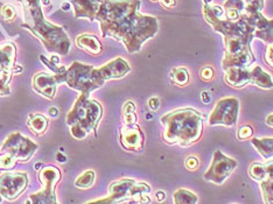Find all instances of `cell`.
Here are the masks:
<instances>
[{
  "label": "cell",
  "mask_w": 273,
  "mask_h": 204,
  "mask_svg": "<svg viewBox=\"0 0 273 204\" xmlns=\"http://www.w3.org/2000/svg\"><path fill=\"white\" fill-rule=\"evenodd\" d=\"M201 79L203 81H210L214 77V70H212L211 66H203L200 72Z\"/></svg>",
  "instance_id": "74e56055"
},
{
  "label": "cell",
  "mask_w": 273,
  "mask_h": 204,
  "mask_svg": "<svg viewBox=\"0 0 273 204\" xmlns=\"http://www.w3.org/2000/svg\"><path fill=\"white\" fill-rule=\"evenodd\" d=\"M22 73V66L21 65H14L13 66V74H20Z\"/></svg>",
  "instance_id": "7dc6e473"
},
{
  "label": "cell",
  "mask_w": 273,
  "mask_h": 204,
  "mask_svg": "<svg viewBox=\"0 0 273 204\" xmlns=\"http://www.w3.org/2000/svg\"><path fill=\"white\" fill-rule=\"evenodd\" d=\"M0 197H2V195H0ZM0 202H2V198H0Z\"/></svg>",
  "instance_id": "db71d44e"
},
{
  "label": "cell",
  "mask_w": 273,
  "mask_h": 204,
  "mask_svg": "<svg viewBox=\"0 0 273 204\" xmlns=\"http://www.w3.org/2000/svg\"><path fill=\"white\" fill-rule=\"evenodd\" d=\"M99 69L100 72H102V75L105 81L123 79V77L128 75L131 72V66L129 65V63L122 57L115 58V60L100 66Z\"/></svg>",
  "instance_id": "ac0fdd59"
},
{
  "label": "cell",
  "mask_w": 273,
  "mask_h": 204,
  "mask_svg": "<svg viewBox=\"0 0 273 204\" xmlns=\"http://www.w3.org/2000/svg\"><path fill=\"white\" fill-rule=\"evenodd\" d=\"M245 2V13L252 14L256 12H261L264 9L265 0H244Z\"/></svg>",
  "instance_id": "1f68e13d"
},
{
  "label": "cell",
  "mask_w": 273,
  "mask_h": 204,
  "mask_svg": "<svg viewBox=\"0 0 273 204\" xmlns=\"http://www.w3.org/2000/svg\"><path fill=\"white\" fill-rule=\"evenodd\" d=\"M37 150V144L20 132H13L5 139L0 147V153H7L18 162H27Z\"/></svg>",
  "instance_id": "9c48e42d"
},
{
  "label": "cell",
  "mask_w": 273,
  "mask_h": 204,
  "mask_svg": "<svg viewBox=\"0 0 273 204\" xmlns=\"http://www.w3.org/2000/svg\"><path fill=\"white\" fill-rule=\"evenodd\" d=\"M104 2L105 0H72L75 9V17L77 19L85 18L90 21H95L97 13Z\"/></svg>",
  "instance_id": "e0dca14e"
},
{
  "label": "cell",
  "mask_w": 273,
  "mask_h": 204,
  "mask_svg": "<svg viewBox=\"0 0 273 204\" xmlns=\"http://www.w3.org/2000/svg\"><path fill=\"white\" fill-rule=\"evenodd\" d=\"M252 135H253V128L250 125L242 126V127L239 128L238 132H237V138L239 140L250 139Z\"/></svg>",
  "instance_id": "d590c367"
},
{
  "label": "cell",
  "mask_w": 273,
  "mask_h": 204,
  "mask_svg": "<svg viewBox=\"0 0 273 204\" xmlns=\"http://www.w3.org/2000/svg\"><path fill=\"white\" fill-rule=\"evenodd\" d=\"M203 2H204V4H209L210 3V0H203Z\"/></svg>",
  "instance_id": "816d5d0a"
},
{
  "label": "cell",
  "mask_w": 273,
  "mask_h": 204,
  "mask_svg": "<svg viewBox=\"0 0 273 204\" xmlns=\"http://www.w3.org/2000/svg\"><path fill=\"white\" fill-rule=\"evenodd\" d=\"M151 2H159V0H151Z\"/></svg>",
  "instance_id": "f5cc1de1"
},
{
  "label": "cell",
  "mask_w": 273,
  "mask_h": 204,
  "mask_svg": "<svg viewBox=\"0 0 273 204\" xmlns=\"http://www.w3.org/2000/svg\"><path fill=\"white\" fill-rule=\"evenodd\" d=\"M224 75V81L233 88H243L251 83V69L249 68H229Z\"/></svg>",
  "instance_id": "d6986e66"
},
{
  "label": "cell",
  "mask_w": 273,
  "mask_h": 204,
  "mask_svg": "<svg viewBox=\"0 0 273 204\" xmlns=\"http://www.w3.org/2000/svg\"><path fill=\"white\" fill-rule=\"evenodd\" d=\"M148 106L149 109L153 110V111H156L160 107V99L156 98V97H153L148 101Z\"/></svg>",
  "instance_id": "ab89813d"
},
{
  "label": "cell",
  "mask_w": 273,
  "mask_h": 204,
  "mask_svg": "<svg viewBox=\"0 0 273 204\" xmlns=\"http://www.w3.org/2000/svg\"><path fill=\"white\" fill-rule=\"evenodd\" d=\"M43 6H49L50 5V0H41Z\"/></svg>",
  "instance_id": "681fc988"
},
{
  "label": "cell",
  "mask_w": 273,
  "mask_h": 204,
  "mask_svg": "<svg viewBox=\"0 0 273 204\" xmlns=\"http://www.w3.org/2000/svg\"><path fill=\"white\" fill-rule=\"evenodd\" d=\"M105 82L99 68H93L78 61L73 62L62 74V83L88 97L96 89L102 88Z\"/></svg>",
  "instance_id": "8992f818"
},
{
  "label": "cell",
  "mask_w": 273,
  "mask_h": 204,
  "mask_svg": "<svg viewBox=\"0 0 273 204\" xmlns=\"http://www.w3.org/2000/svg\"><path fill=\"white\" fill-rule=\"evenodd\" d=\"M155 196H156V199H158L159 202H162L165 199V197H166V195H165L163 191H158L155 194Z\"/></svg>",
  "instance_id": "ee69618b"
},
{
  "label": "cell",
  "mask_w": 273,
  "mask_h": 204,
  "mask_svg": "<svg viewBox=\"0 0 273 204\" xmlns=\"http://www.w3.org/2000/svg\"><path fill=\"white\" fill-rule=\"evenodd\" d=\"M185 166L188 170H195L199 166V159L195 157H188L185 160Z\"/></svg>",
  "instance_id": "f35d334b"
},
{
  "label": "cell",
  "mask_w": 273,
  "mask_h": 204,
  "mask_svg": "<svg viewBox=\"0 0 273 204\" xmlns=\"http://www.w3.org/2000/svg\"><path fill=\"white\" fill-rule=\"evenodd\" d=\"M62 10H65V11H68V10H70V4H69V3H65V4H62Z\"/></svg>",
  "instance_id": "c3c4849f"
},
{
  "label": "cell",
  "mask_w": 273,
  "mask_h": 204,
  "mask_svg": "<svg viewBox=\"0 0 273 204\" xmlns=\"http://www.w3.org/2000/svg\"><path fill=\"white\" fill-rule=\"evenodd\" d=\"M251 83L261 89H266V90L273 88V80L270 74L264 72L259 65L253 66L251 69Z\"/></svg>",
  "instance_id": "cb8c5ba5"
},
{
  "label": "cell",
  "mask_w": 273,
  "mask_h": 204,
  "mask_svg": "<svg viewBox=\"0 0 273 204\" xmlns=\"http://www.w3.org/2000/svg\"><path fill=\"white\" fill-rule=\"evenodd\" d=\"M266 166V177L261 181L260 190L261 196H263V201L266 204H273V160L265 163Z\"/></svg>",
  "instance_id": "7402d4cb"
},
{
  "label": "cell",
  "mask_w": 273,
  "mask_h": 204,
  "mask_svg": "<svg viewBox=\"0 0 273 204\" xmlns=\"http://www.w3.org/2000/svg\"><path fill=\"white\" fill-rule=\"evenodd\" d=\"M267 170H266V166L265 163H259V162H255L250 166L249 168V175L252 180L257 181V182H261L265 177H266Z\"/></svg>",
  "instance_id": "f546056e"
},
{
  "label": "cell",
  "mask_w": 273,
  "mask_h": 204,
  "mask_svg": "<svg viewBox=\"0 0 273 204\" xmlns=\"http://www.w3.org/2000/svg\"><path fill=\"white\" fill-rule=\"evenodd\" d=\"M245 14L246 19L255 27L253 36L256 39L264 41L268 44L273 42V19H267L265 18L261 12H256L252 14Z\"/></svg>",
  "instance_id": "2e32d148"
},
{
  "label": "cell",
  "mask_w": 273,
  "mask_h": 204,
  "mask_svg": "<svg viewBox=\"0 0 273 204\" xmlns=\"http://www.w3.org/2000/svg\"><path fill=\"white\" fill-rule=\"evenodd\" d=\"M39 179L42 183L43 189L36 194L29 196L28 201L26 203L29 204H54L58 203L56 199L55 187L61 180V170L55 166H46L40 169Z\"/></svg>",
  "instance_id": "ba28073f"
},
{
  "label": "cell",
  "mask_w": 273,
  "mask_h": 204,
  "mask_svg": "<svg viewBox=\"0 0 273 204\" xmlns=\"http://www.w3.org/2000/svg\"><path fill=\"white\" fill-rule=\"evenodd\" d=\"M22 10L25 20L24 24H21L22 28L28 29L50 53L61 55L69 53L70 40L68 35L62 27L44 19L41 0H25Z\"/></svg>",
  "instance_id": "7a4b0ae2"
},
{
  "label": "cell",
  "mask_w": 273,
  "mask_h": 204,
  "mask_svg": "<svg viewBox=\"0 0 273 204\" xmlns=\"http://www.w3.org/2000/svg\"><path fill=\"white\" fill-rule=\"evenodd\" d=\"M17 48L12 42L0 44V96L11 94L10 83L13 75V66L16 65Z\"/></svg>",
  "instance_id": "8fae6325"
},
{
  "label": "cell",
  "mask_w": 273,
  "mask_h": 204,
  "mask_svg": "<svg viewBox=\"0 0 273 204\" xmlns=\"http://www.w3.org/2000/svg\"><path fill=\"white\" fill-rule=\"evenodd\" d=\"M62 74H54L50 75L49 73L41 72L36 74L33 79V89L43 97L48 99H54L56 96L58 85L62 83Z\"/></svg>",
  "instance_id": "9a60e30c"
},
{
  "label": "cell",
  "mask_w": 273,
  "mask_h": 204,
  "mask_svg": "<svg viewBox=\"0 0 273 204\" xmlns=\"http://www.w3.org/2000/svg\"><path fill=\"white\" fill-rule=\"evenodd\" d=\"M119 143L126 151L140 152L145 144V135L140 126L134 124H124L119 129Z\"/></svg>",
  "instance_id": "5bb4252c"
},
{
  "label": "cell",
  "mask_w": 273,
  "mask_h": 204,
  "mask_svg": "<svg viewBox=\"0 0 273 204\" xmlns=\"http://www.w3.org/2000/svg\"><path fill=\"white\" fill-rule=\"evenodd\" d=\"M19 2H21V0H19Z\"/></svg>",
  "instance_id": "11a10c76"
},
{
  "label": "cell",
  "mask_w": 273,
  "mask_h": 204,
  "mask_svg": "<svg viewBox=\"0 0 273 204\" xmlns=\"http://www.w3.org/2000/svg\"><path fill=\"white\" fill-rule=\"evenodd\" d=\"M96 180V174L93 170H87L83 174H81L75 181V185L80 189H88L90 188L95 183Z\"/></svg>",
  "instance_id": "f1b7e54d"
},
{
  "label": "cell",
  "mask_w": 273,
  "mask_h": 204,
  "mask_svg": "<svg viewBox=\"0 0 273 204\" xmlns=\"http://www.w3.org/2000/svg\"><path fill=\"white\" fill-rule=\"evenodd\" d=\"M239 101L235 97H227L221 99L216 104L214 110L209 116L208 124L210 126L222 125L231 127L238 120Z\"/></svg>",
  "instance_id": "30bf717a"
},
{
  "label": "cell",
  "mask_w": 273,
  "mask_h": 204,
  "mask_svg": "<svg viewBox=\"0 0 273 204\" xmlns=\"http://www.w3.org/2000/svg\"><path fill=\"white\" fill-rule=\"evenodd\" d=\"M40 60H41V62L43 63V64H46L48 66V69L51 70V72H53L54 74H61L66 70L65 66L56 64V63H54L51 60H48V58L44 57L43 55H40Z\"/></svg>",
  "instance_id": "e575fe53"
},
{
  "label": "cell",
  "mask_w": 273,
  "mask_h": 204,
  "mask_svg": "<svg viewBox=\"0 0 273 204\" xmlns=\"http://www.w3.org/2000/svg\"><path fill=\"white\" fill-rule=\"evenodd\" d=\"M28 185V175L21 172H5L0 175V195L9 201L18 198Z\"/></svg>",
  "instance_id": "4fadbf2b"
},
{
  "label": "cell",
  "mask_w": 273,
  "mask_h": 204,
  "mask_svg": "<svg viewBox=\"0 0 273 204\" xmlns=\"http://www.w3.org/2000/svg\"><path fill=\"white\" fill-rule=\"evenodd\" d=\"M123 119L124 124H134L137 122V113H136V105L132 101H129L123 106Z\"/></svg>",
  "instance_id": "4dcf8cb0"
},
{
  "label": "cell",
  "mask_w": 273,
  "mask_h": 204,
  "mask_svg": "<svg viewBox=\"0 0 273 204\" xmlns=\"http://www.w3.org/2000/svg\"><path fill=\"white\" fill-rule=\"evenodd\" d=\"M56 158H58V161H60V162H66L67 161V158L65 157V155H62V153L56 154Z\"/></svg>",
  "instance_id": "bcb514c9"
},
{
  "label": "cell",
  "mask_w": 273,
  "mask_h": 204,
  "mask_svg": "<svg viewBox=\"0 0 273 204\" xmlns=\"http://www.w3.org/2000/svg\"><path fill=\"white\" fill-rule=\"evenodd\" d=\"M201 98H202V102H203L204 104H208L209 102L211 101L210 94H209L208 91H202V94H201Z\"/></svg>",
  "instance_id": "b9f144b4"
},
{
  "label": "cell",
  "mask_w": 273,
  "mask_h": 204,
  "mask_svg": "<svg viewBox=\"0 0 273 204\" xmlns=\"http://www.w3.org/2000/svg\"><path fill=\"white\" fill-rule=\"evenodd\" d=\"M255 61V54L252 53L251 48H248L246 50L242 51V53L237 55H234V56L224 57L222 61V66L224 70L234 68V66H237V68H249L250 65L253 64Z\"/></svg>",
  "instance_id": "ffe728a7"
},
{
  "label": "cell",
  "mask_w": 273,
  "mask_h": 204,
  "mask_svg": "<svg viewBox=\"0 0 273 204\" xmlns=\"http://www.w3.org/2000/svg\"><path fill=\"white\" fill-rule=\"evenodd\" d=\"M102 117V105L88 96L80 95L67 116V124L70 126V133L74 138L82 140L91 132L97 137V127Z\"/></svg>",
  "instance_id": "5b68a950"
},
{
  "label": "cell",
  "mask_w": 273,
  "mask_h": 204,
  "mask_svg": "<svg viewBox=\"0 0 273 204\" xmlns=\"http://www.w3.org/2000/svg\"><path fill=\"white\" fill-rule=\"evenodd\" d=\"M170 77L174 84L179 85V87H185L189 82V73L186 68L182 66H178V68H173L170 73Z\"/></svg>",
  "instance_id": "4316f807"
},
{
  "label": "cell",
  "mask_w": 273,
  "mask_h": 204,
  "mask_svg": "<svg viewBox=\"0 0 273 204\" xmlns=\"http://www.w3.org/2000/svg\"><path fill=\"white\" fill-rule=\"evenodd\" d=\"M175 204H195L199 202V197L192 191L186 189H179L173 195Z\"/></svg>",
  "instance_id": "83f0119b"
},
{
  "label": "cell",
  "mask_w": 273,
  "mask_h": 204,
  "mask_svg": "<svg viewBox=\"0 0 273 204\" xmlns=\"http://www.w3.org/2000/svg\"><path fill=\"white\" fill-rule=\"evenodd\" d=\"M165 9H173L177 5V0H159Z\"/></svg>",
  "instance_id": "60d3db41"
},
{
  "label": "cell",
  "mask_w": 273,
  "mask_h": 204,
  "mask_svg": "<svg viewBox=\"0 0 273 204\" xmlns=\"http://www.w3.org/2000/svg\"><path fill=\"white\" fill-rule=\"evenodd\" d=\"M203 16L205 21L212 26L214 31L223 35L227 53H236L242 50L243 48L250 46L251 41L255 39V27L248 21L244 13L239 20L230 21L224 17L222 7L204 4Z\"/></svg>",
  "instance_id": "277c9868"
},
{
  "label": "cell",
  "mask_w": 273,
  "mask_h": 204,
  "mask_svg": "<svg viewBox=\"0 0 273 204\" xmlns=\"http://www.w3.org/2000/svg\"><path fill=\"white\" fill-rule=\"evenodd\" d=\"M224 17L230 21H237L245 12L244 0H227L223 6Z\"/></svg>",
  "instance_id": "603a6c76"
},
{
  "label": "cell",
  "mask_w": 273,
  "mask_h": 204,
  "mask_svg": "<svg viewBox=\"0 0 273 204\" xmlns=\"http://www.w3.org/2000/svg\"><path fill=\"white\" fill-rule=\"evenodd\" d=\"M236 160L227 157L221 151H215L211 165L207 172L204 173L203 177L205 181H209V182L222 184L230 176V174L234 172V169H236Z\"/></svg>",
  "instance_id": "7c38bea8"
},
{
  "label": "cell",
  "mask_w": 273,
  "mask_h": 204,
  "mask_svg": "<svg viewBox=\"0 0 273 204\" xmlns=\"http://www.w3.org/2000/svg\"><path fill=\"white\" fill-rule=\"evenodd\" d=\"M151 187L146 183H137L133 179H122L112 182L109 187V196L96 199L90 203H122L132 201L136 203H147Z\"/></svg>",
  "instance_id": "52a82bcc"
},
{
  "label": "cell",
  "mask_w": 273,
  "mask_h": 204,
  "mask_svg": "<svg viewBox=\"0 0 273 204\" xmlns=\"http://www.w3.org/2000/svg\"><path fill=\"white\" fill-rule=\"evenodd\" d=\"M27 126L36 135H42L48 128V119L43 114L31 113L27 118Z\"/></svg>",
  "instance_id": "d4e9b609"
},
{
  "label": "cell",
  "mask_w": 273,
  "mask_h": 204,
  "mask_svg": "<svg viewBox=\"0 0 273 204\" xmlns=\"http://www.w3.org/2000/svg\"><path fill=\"white\" fill-rule=\"evenodd\" d=\"M0 14H2V18L5 21L12 22L16 20L17 18V11L16 7L13 5H10V4H6L2 7V11H0Z\"/></svg>",
  "instance_id": "836d02e7"
},
{
  "label": "cell",
  "mask_w": 273,
  "mask_h": 204,
  "mask_svg": "<svg viewBox=\"0 0 273 204\" xmlns=\"http://www.w3.org/2000/svg\"><path fill=\"white\" fill-rule=\"evenodd\" d=\"M76 44L82 50L87 51L91 55H99L103 47L98 38L91 34H82L78 35L76 39Z\"/></svg>",
  "instance_id": "44dd1931"
},
{
  "label": "cell",
  "mask_w": 273,
  "mask_h": 204,
  "mask_svg": "<svg viewBox=\"0 0 273 204\" xmlns=\"http://www.w3.org/2000/svg\"><path fill=\"white\" fill-rule=\"evenodd\" d=\"M17 160L12 155L7 153H0V169L12 170L17 165Z\"/></svg>",
  "instance_id": "d6a6232c"
},
{
  "label": "cell",
  "mask_w": 273,
  "mask_h": 204,
  "mask_svg": "<svg viewBox=\"0 0 273 204\" xmlns=\"http://www.w3.org/2000/svg\"><path fill=\"white\" fill-rule=\"evenodd\" d=\"M264 60L266 62V64L273 69V42L267 44L266 50H265Z\"/></svg>",
  "instance_id": "8d00e7d4"
},
{
  "label": "cell",
  "mask_w": 273,
  "mask_h": 204,
  "mask_svg": "<svg viewBox=\"0 0 273 204\" xmlns=\"http://www.w3.org/2000/svg\"><path fill=\"white\" fill-rule=\"evenodd\" d=\"M48 113H49L51 117L55 118V117L59 116V110L56 109V107H50V109L48 110Z\"/></svg>",
  "instance_id": "7bdbcfd3"
},
{
  "label": "cell",
  "mask_w": 273,
  "mask_h": 204,
  "mask_svg": "<svg viewBox=\"0 0 273 204\" xmlns=\"http://www.w3.org/2000/svg\"><path fill=\"white\" fill-rule=\"evenodd\" d=\"M251 144L264 159H270L273 157V138H253Z\"/></svg>",
  "instance_id": "484cf974"
},
{
  "label": "cell",
  "mask_w": 273,
  "mask_h": 204,
  "mask_svg": "<svg viewBox=\"0 0 273 204\" xmlns=\"http://www.w3.org/2000/svg\"><path fill=\"white\" fill-rule=\"evenodd\" d=\"M41 167H42V165H41V163H37V165L34 166V168H35V170H36V169L39 170V168H41Z\"/></svg>",
  "instance_id": "f907efd6"
},
{
  "label": "cell",
  "mask_w": 273,
  "mask_h": 204,
  "mask_svg": "<svg viewBox=\"0 0 273 204\" xmlns=\"http://www.w3.org/2000/svg\"><path fill=\"white\" fill-rule=\"evenodd\" d=\"M140 0H105L96 16L103 38L121 41L133 54L158 33V19L139 13Z\"/></svg>",
  "instance_id": "6da1fadb"
},
{
  "label": "cell",
  "mask_w": 273,
  "mask_h": 204,
  "mask_svg": "<svg viewBox=\"0 0 273 204\" xmlns=\"http://www.w3.org/2000/svg\"><path fill=\"white\" fill-rule=\"evenodd\" d=\"M266 125L267 126H270V127H273V113L271 114H268V116L266 117Z\"/></svg>",
  "instance_id": "f6af8a7d"
},
{
  "label": "cell",
  "mask_w": 273,
  "mask_h": 204,
  "mask_svg": "<svg viewBox=\"0 0 273 204\" xmlns=\"http://www.w3.org/2000/svg\"><path fill=\"white\" fill-rule=\"evenodd\" d=\"M165 126L163 142L168 145L188 147L199 142L203 133V117L192 107L178 109L161 117Z\"/></svg>",
  "instance_id": "3957f363"
}]
</instances>
